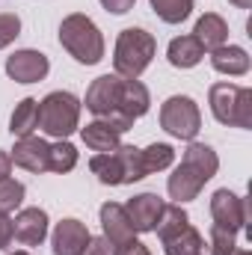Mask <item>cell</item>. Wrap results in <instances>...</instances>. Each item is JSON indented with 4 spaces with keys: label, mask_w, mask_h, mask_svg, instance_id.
<instances>
[{
    "label": "cell",
    "mask_w": 252,
    "mask_h": 255,
    "mask_svg": "<svg viewBox=\"0 0 252 255\" xmlns=\"http://www.w3.org/2000/svg\"><path fill=\"white\" fill-rule=\"evenodd\" d=\"M12 163L27 169V172H48V157H51V142H45L42 136H21L12 148Z\"/></svg>",
    "instance_id": "4fadbf2b"
},
{
    "label": "cell",
    "mask_w": 252,
    "mask_h": 255,
    "mask_svg": "<svg viewBox=\"0 0 252 255\" xmlns=\"http://www.w3.org/2000/svg\"><path fill=\"white\" fill-rule=\"evenodd\" d=\"M133 3H136V0H101V6H104L107 12H113V15H125V12H130Z\"/></svg>",
    "instance_id": "f1b7e54d"
},
{
    "label": "cell",
    "mask_w": 252,
    "mask_h": 255,
    "mask_svg": "<svg viewBox=\"0 0 252 255\" xmlns=\"http://www.w3.org/2000/svg\"><path fill=\"white\" fill-rule=\"evenodd\" d=\"M18 36H21V18L15 12H3L0 15V51L9 48Z\"/></svg>",
    "instance_id": "4316f807"
},
{
    "label": "cell",
    "mask_w": 252,
    "mask_h": 255,
    "mask_svg": "<svg viewBox=\"0 0 252 255\" xmlns=\"http://www.w3.org/2000/svg\"><path fill=\"white\" fill-rule=\"evenodd\" d=\"M193 36L199 39V45H202L205 51H217V48H223L226 39H229V24H226L223 15H217V12H205V15L196 21Z\"/></svg>",
    "instance_id": "2e32d148"
},
{
    "label": "cell",
    "mask_w": 252,
    "mask_h": 255,
    "mask_svg": "<svg viewBox=\"0 0 252 255\" xmlns=\"http://www.w3.org/2000/svg\"><path fill=\"white\" fill-rule=\"evenodd\" d=\"M60 45L80 65H95L104 60V36H101L98 24L89 15H83V12H71V15L63 18V24H60Z\"/></svg>",
    "instance_id": "277c9868"
},
{
    "label": "cell",
    "mask_w": 252,
    "mask_h": 255,
    "mask_svg": "<svg viewBox=\"0 0 252 255\" xmlns=\"http://www.w3.org/2000/svg\"><path fill=\"white\" fill-rule=\"evenodd\" d=\"M151 107V95L139 80H127L119 74H101L86 89V110L95 119H104L110 128L125 133L142 119Z\"/></svg>",
    "instance_id": "6da1fadb"
},
{
    "label": "cell",
    "mask_w": 252,
    "mask_h": 255,
    "mask_svg": "<svg viewBox=\"0 0 252 255\" xmlns=\"http://www.w3.org/2000/svg\"><path fill=\"white\" fill-rule=\"evenodd\" d=\"M9 172H12V157L0 148V178H9Z\"/></svg>",
    "instance_id": "1f68e13d"
},
{
    "label": "cell",
    "mask_w": 252,
    "mask_h": 255,
    "mask_svg": "<svg viewBox=\"0 0 252 255\" xmlns=\"http://www.w3.org/2000/svg\"><path fill=\"white\" fill-rule=\"evenodd\" d=\"M113 255H151V253H148V247H145L142 241L130 238L125 244H116V247H113Z\"/></svg>",
    "instance_id": "83f0119b"
},
{
    "label": "cell",
    "mask_w": 252,
    "mask_h": 255,
    "mask_svg": "<svg viewBox=\"0 0 252 255\" xmlns=\"http://www.w3.org/2000/svg\"><path fill=\"white\" fill-rule=\"evenodd\" d=\"M163 199L157 193H136L133 199H127L125 211H127V220L133 226L136 235H145V232H154L160 214H163Z\"/></svg>",
    "instance_id": "8fae6325"
},
{
    "label": "cell",
    "mask_w": 252,
    "mask_h": 255,
    "mask_svg": "<svg viewBox=\"0 0 252 255\" xmlns=\"http://www.w3.org/2000/svg\"><path fill=\"white\" fill-rule=\"evenodd\" d=\"M77 166V148L68 142V139H60L51 145V157H48V172H57V175H65Z\"/></svg>",
    "instance_id": "cb8c5ba5"
},
{
    "label": "cell",
    "mask_w": 252,
    "mask_h": 255,
    "mask_svg": "<svg viewBox=\"0 0 252 255\" xmlns=\"http://www.w3.org/2000/svg\"><path fill=\"white\" fill-rule=\"evenodd\" d=\"M211 217H214V226H223V229L238 235L250 223V205H247L244 196L223 187V190H217L211 196Z\"/></svg>",
    "instance_id": "9c48e42d"
},
{
    "label": "cell",
    "mask_w": 252,
    "mask_h": 255,
    "mask_svg": "<svg viewBox=\"0 0 252 255\" xmlns=\"http://www.w3.org/2000/svg\"><path fill=\"white\" fill-rule=\"evenodd\" d=\"M12 255H30V253L27 250H18V253H12Z\"/></svg>",
    "instance_id": "e575fe53"
},
{
    "label": "cell",
    "mask_w": 252,
    "mask_h": 255,
    "mask_svg": "<svg viewBox=\"0 0 252 255\" xmlns=\"http://www.w3.org/2000/svg\"><path fill=\"white\" fill-rule=\"evenodd\" d=\"M166 255H211L208 241L199 229L190 226V217L181 205H163V214L154 226Z\"/></svg>",
    "instance_id": "3957f363"
},
{
    "label": "cell",
    "mask_w": 252,
    "mask_h": 255,
    "mask_svg": "<svg viewBox=\"0 0 252 255\" xmlns=\"http://www.w3.org/2000/svg\"><path fill=\"white\" fill-rule=\"evenodd\" d=\"M12 238L24 247H39L48 238V211L45 208H24L12 220Z\"/></svg>",
    "instance_id": "5bb4252c"
},
{
    "label": "cell",
    "mask_w": 252,
    "mask_h": 255,
    "mask_svg": "<svg viewBox=\"0 0 252 255\" xmlns=\"http://www.w3.org/2000/svg\"><path fill=\"white\" fill-rule=\"evenodd\" d=\"M211 255H232L238 247V235L223 229V226H211V238H208Z\"/></svg>",
    "instance_id": "484cf974"
},
{
    "label": "cell",
    "mask_w": 252,
    "mask_h": 255,
    "mask_svg": "<svg viewBox=\"0 0 252 255\" xmlns=\"http://www.w3.org/2000/svg\"><path fill=\"white\" fill-rule=\"evenodd\" d=\"M160 128L175 136V139H187L193 142L196 133L202 130V113H199V104L190 98V95H172L163 101L160 107Z\"/></svg>",
    "instance_id": "ba28073f"
},
{
    "label": "cell",
    "mask_w": 252,
    "mask_h": 255,
    "mask_svg": "<svg viewBox=\"0 0 252 255\" xmlns=\"http://www.w3.org/2000/svg\"><path fill=\"white\" fill-rule=\"evenodd\" d=\"M157 54V39L142 30V27H127L116 39V51H113V68L119 77L136 80Z\"/></svg>",
    "instance_id": "5b68a950"
},
{
    "label": "cell",
    "mask_w": 252,
    "mask_h": 255,
    "mask_svg": "<svg viewBox=\"0 0 252 255\" xmlns=\"http://www.w3.org/2000/svg\"><path fill=\"white\" fill-rule=\"evenodd\" d=\"M89 241H92V235H89L86 223L68 217L63 223H57L51 247H54V255H83L86 247H89Z\"/></svg>",
    "instance_id": "7c38bea8"
},
{
    "label": "cell",
    "mask_w": 252,
    "mask_h": 255,
    "mask_svg": "<svg viewBox=\"0 0 252 255\" xmlns=\"http://www.w3.org/2000/svg\"><path fill=\"white\" fill-rule=\"evenodd\" d=\"M101 229H104V238H107L110 247L125 244V241H130L136 235L130 220H127L125 205H116V202H104L101 205Z\"/></svg>",
    "instance_id": "9a60e30c"
},
{
    "label": "cell",
    "mask_w": 252,
    "mask_h": 255,
    "mask_svg": "<svg viewBox=\"0 0 252 255\" xmlns=\"http://www.w3.org/2000/svg\"><path fill=\"white\" fill-rule=\"evenodd\" d=\"M27 187L15 178H0V214H12L21 202H24Z\"/></svg>",
    "instance_id": "d4e9b609"
},
{
    "label": "cell",
    "mask_w": 252,
    "mask_h": 255,
    "mask_svg": "<svg viewBox=\"0 0 252 255\" xmlns=\"http://www.w3.org/2000/svg\"><path fill=\"white\" fill-rule=\"evenodd\" d=\"M232 6H238V9H250L252 6V0H229Z\"/></svg>",
    "instance_id": "d6a6232c"
},
{
    "label": "cell",
    "mask_w": 252,
    "mask_h": 255,
    "mask_svg": "<svg viewBox=\"0 0 252 255\" xmlns=\"http://www.w3.org/2000/svg\"><path fill=\"white\" fill-rule=\"evenodd\" d=\"M80 136H83V142H86V148H92V151H98V154H104V151H116L122 142H119V130L116 128H110L104 119H95V122H89L86 128H80Z\"/></svg>",
    "instance_id": "ac0fdd59"
},
{
    "label": "cell",
    "mask_w": 252,
    "mask_h": 255,
    "mask_svg": "<svg viewBox=\"0 0 252 255\" xmlns=\"http://www.w3.org/2000/svg\"><path fill=\"white\" fill-rule=\"evenodd\" d=\"M211 65H214V71H220V74L241 77V74L250 71V54H247L241 45H223V48L211 51Z\"/></svg>",
    "instance_id": "e0dca14e"
},
{
    "label": "cell",
    "mask_w": 252,
    "mask_h": 255,
    "mask_svg": "<svg viewBox=\"0 0 252 255\" xmlns=\"http://www.w3.org/2000/svg\"><path fill=\"white\" fill-rule=\"evenodd\" d=\"M217 169H220L217 151H214L211 145L193 139V142L187 145V151H184V157H181V163H178L175 172L169 175L166 190H169V196L175 199V205L193 202V199L202 193V187L217 175Z\"/></svg>",
    "instance_id": "7a4b0ae2"
},
{
    "label": "cell",
    "mask_w": 252,
    "mask_h": 255,
    "mask_svg": "<svg viewBox=\"0 0 252 255\" xmlns=\"http://www.w3.org/2000/svg\"><path fill=\"white\" fill-rule=\"evenodd\" d=\"M80 98L71 92H51L39 101V128L54 136V139H65L80 128Z\"/></svg>",
    "instance_id": "52a82bcc"
},
{
    "label": "cell",
    "mask_w": 252,
    "mask_h": 255,
    "mask_svg": "<svg viewBox=\"0 0 252 255\" xmlns=\"http://www.w3.org/2000/svg\"><path fill=\"white\" fill-rule=\"evenodd\" d=\"M172 160H175V148L169 142H151L148 148H142V169H145V175L169 169Z\"/></svg>",
    "instance_id": "7402d4cb"
},
{
    "label": "cell",
    "mask_w": 252,
    "mask_h": 255,
    "mask_svg": "<svg viewBox=\"0 0 252 255\" xmlns=\"http://www.w3.org/2000/svg\"><path fill=\"white\" fill-rule=\"evenodd\" d=\"M116 157V166H119V181L122 184H133V181H142L145 178V169H142V148L136 145H119L113 151Z\"/></svg>",
    "instance_id": "ffe728a7"
},
{
    "label": "cell",
    "mask_w": 252,
    "mask_h": 255,
    "mask_svg": "<svg viewBox=\"0 0 252 255\" xmlns=\"http://www.w3.org/2000/svg\"><path fill=\"white\" fill-rule=\"evenodd\" d=\"M148 3L163 24H181L193 12V0H148Z\"/></svg>",
    "instance_id": "603a6c76"
},
{
    "label": "cell",
    "mask_w": 252,
    "mask_h": 255,
    "mask_svg": "<svg viewBox=\"0 0 252 255\" xmlns=\"http://www.w3.org/2000/svg\"><path fill=\"white\" fill-rule=\"evenodd\" d=\"M232 255H252V253H250V250H244V247H235V253H232Z\"/></svg>",
    "instance_id": "836d02e7"
},
{
    "label": "cell",
    "mask_w": 252,
    "mask_h": 255,
    "mask_svg": "<svg viewBox=\"0 0 252 255\" xmlns=\"http://www.w3.org/2000/svg\"><path fill=\"white\" fill-rule=\"evenodd\" d=\"M36 128H39V101L36 98L18 101L12 110V119H9V133L21 139V136H30Z\"/></svg>",
    "instance_id": "44dd1931"
},
{
    "label": "cell",
    "mask_w": 252,
    "mask_h": 255,
    "mask_svg": "<svg viewBox=\"0 0 252 255\" xmlns=\"http://www.w3.org/2000/svg\"><path fill=\"white\" fill-rule=\"evenodd\" d=\"M166 57H169V63L175 68H193V65L202 63L205 48L199 45L196 36H175L169 42V48H166Z\"/></svg>",
    "instance_id": "d6986e66"
},
{
    "label": "cell",
    "mask_w": 252,
    "mask_h": 255,
    "mask_svg": "<svg viewBox=\"0 0 252 255\" xmlns=\"http://www.w3.org/2000/svg\"><path fill=\"white\" fill-rule=\"evenodd\" d=\"M12 244V220L9 214H0V250H6Z\"/></svg>",
    "instance_id": "4dcf8cb0"
},
{
    "label": "cell",
    "mask_w": 252,
    "mask_h": 255,
    "mask_svg": "<svg viewBox=\"0 0 252 255\" xmlns=\"http://www.w3.org/2000/svg\"><path fill=\"white\" fill-rule=\"evenodd\" d=\"M83 255H113V247L107 244V238H92Z\"/></svg>",
    "instance_id": "f546056e"
},
{
    "label": "cell",
    "mask_w": 252,
    "mask_h": 255,
    "mask_svg": "<svg viewBox=\"0 0 252 255\" xmlns=\"http://www.w3.org/2000/svg\"><path fill=\"white\" fill-rule=\"evenodd\" d=\"M51 71V63L42 51H33V48H24V51H15L9 60H6V74L15 80V83H39L45 80Z\"/></svg>",
    "instance_id": "30bf717a"
},
{
    "label": "cell",
    "mask_w": 252,
    "mask_h": 255,
    "mask_svg": "<svg viewBox=\"0 0 252 255\" xmlns=\"http://www.w3.org/2000/svg\"><path fill=\"white\" fill-rule=\"evenodd\" d=\"M211 113L226 128H252V89L238 83H214L208 89Z\"/></svg>",
    "instance_id": "8992f818"
}]
</instances>
